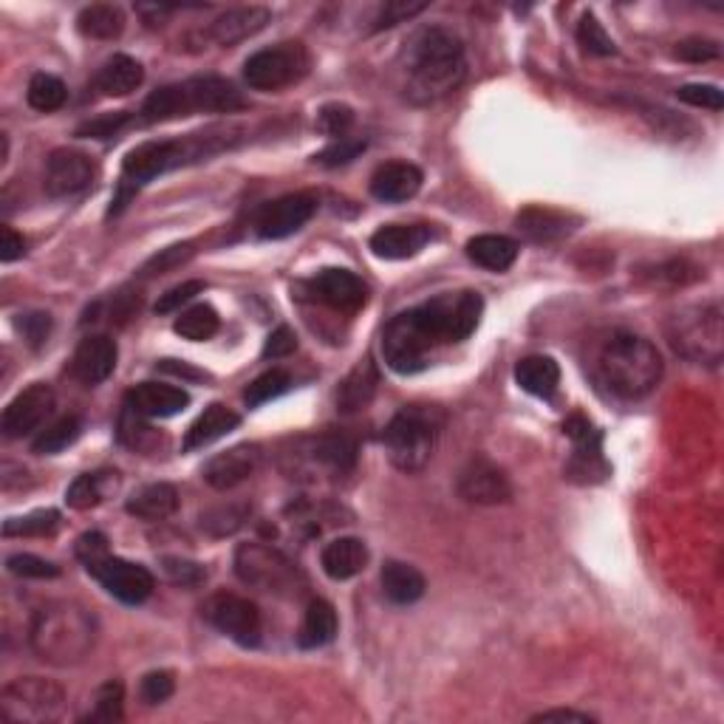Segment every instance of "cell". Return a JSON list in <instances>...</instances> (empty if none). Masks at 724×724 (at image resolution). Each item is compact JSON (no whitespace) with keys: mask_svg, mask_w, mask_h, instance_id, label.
I'll return each instance as SVG.
<instances>
[{"mask_svg":"<svg viewBox=\"0 0 724 724\" xmlns=\"http://www.w3.org/2000/svg\"><path fill=\"white\" fill-rule=\"evenodd\" d=\"M117 343L108 334H91L82 340L71 360V374L86 385H100L117 369Z\"/></svg>","mask_w":724,"mask_h":724,"instance_id":"44dd1931","label":"cell"},{"mask_svg":"<svg viewBox=\"0 0 724 724\" xmlns=\"http://www.w3.org/2000/svg\"><path fill=\"white\" fill-rule=\"evenodd\" d=\"M289 388H292V376H289V371L272 369L247 385L244 400L250 408H258V405H263V402H272L275 396L286 394Z\"/></svg>","mask_w":724,"mask_h":724,"instance_id":"7bdbcfd3","label":"cell"},{"mask_svg":"<svg viewBox=\"0 0 724 724\" xmlns=\"http://www.w3.org/2000/svg\"><path fill=\"white\" fill-rule=\"evenodd\" d=\"M577 43L583 46V51H589L594 57H612L617 51L614 49V40L609 38L603 23L592 12L583 14L581 23H577Z\"/></svg>","mask_w":724,"mask_h":724,"instance_id":"f6af8a7d","label":"cell"},{"mask_svg":"<svg viewBox=\"0 0 724 724\" xmlns=\"http://www.w3.org/2000/svg\"><path fill=\"white\" fill-rule=\"evenodd\" d=\"M181 91H184V105H188L190 113L199 111H215V113H232L244 108V97L224 77H193V80L181 82Z\"/></svg>","mask_w":724,"mask_h":724,"instance_id":"d6986e66","label":"cell"},{"mask_svg":"<svg viewBox=\"0 0 724 724\" xmlns=\"http://www.w3.org/2000/svg\"><path fill=\"white\" fill-rule=\"evenodd\" d=\"M320 566L331 581H351L369 566V546L360 537H334L320 552Z\"/></svg>","mask_w":724,"mask_h":724,"instance_id":"484cf974","label":"cell"},{"mask_svg":"<svg viewBox=\"0 0 724 724\" xmlns=\"http://www.w3.org/2000/svg\"><path fill=\"white\" fill-rule=\"evenodd\" d=\"M97 643V617L74 600H54L34 612L29 645L38 660L69 668L86 660Z\"/></svg>","mask_w":724,"mask_h":724,"instance_id":"7a4b0ae2","label":"cell"},{"mask_svg":"<svg viewBox=\"0 0 724 724\" xmlns=\"http://www.w3.org/2000/svg\"><path fill=\"white\" fill-rule=\"evenodd\" d=\"M354 128V111L349 105H340V102H329V105L320 108L318 113V131L325 133V137L345 139L349 131Z\"/></svg>","mask_w":724,"mask_h":724,"instance_id":"bcb514c9","label":"cell"},{"mask_svg":"<svg viewBox=\"0 0 724 724\" xmlns=\"http://www.w3.org/2000/svg\"><path fill=\"white\" fill-rule=\"evenodd\" d=\"M51 408H54V391H51L46 382H34V385L20 391L7 405L3 419H0L3 433H7L9 439L29 436V433L38 431L46 419H49Z\"/></svg>","mask_w":724,"mask_h":724,"instance_id":"2e32d148","label":"cell"},{"mask_svg":"<svg viewBox=\"0 0 724 724\" xmlns=\"http://www.w3.org/2000/svg\"><path fill=\"white\" fill-rule=\"evenodd\" d=\"M665 338L680 356L700 365H716L724 354V323L718 303L687 306L671 314Z\"/></svg>","mask_w":724,"mask_h":724,"instance_id":"5b68a950","label":"cell"},{"mask_svg":"<svg viewBox=\"0 0 724 724\" xmlns=\"http://www.w3.org/2000/svg\"><path fill=\"white\" fill-rule=\"evenodd\" d=\"M314 294L323 300L325 306L338 309V312H356L369 298V289L354 272L349 269H323L312 281Z\"/></svg>","mask_w":724,"mask_h":724,"instance_id":"7402d4cb","label":"cell"},{"mask_svg":"<svg viewBox=\"0 0 724 724\" xmlns=\"http://www.w3.org/2000/svg\"><path fill=\"white\" fill-rule=\"evenodd\" d=\"M219 148L221 144L213 142V137H195L188 142H144L133 148L122 164V190L117 195V210H122L128 199L157 175L170 173L193 159L210 157Z\"/></svg>","mask_w":724,"mask_h":724,"instance_id":"277c9868","label":"cell"},{"mask_svg":"<svg viewBox=\"0 0 724 724\" xmlns=\"http://www.w3.org/2000/svg\"><path fill=\"white\" fill-rule=\"evenodd\" d=\"M682 102L693 108H707V111H722L724 108V94L718 86H707V82H696V86H682L676 91Z\"/></svg>","mask_w":724,"mask_h":724,"instance_id":"f907efd6","label":"cell"},{"mask_svg":"<svg viewBox=\"0 0 724 724\" xmlns=\"http://www.w3.org/2000/svg\"><path fill=\"white\" fill-rule=\"evenodd\" d=\"M439 422L436 411L428 408H405L396 413L385 428L388 459L402 473H422L428 462L433 459V448H436Z\"/></svg>","mask_w":724,"mask_h":724,"instance_id":"8992f818","label":"cell"},{"mask_svg":"<svg viewBox=\"0 0 724 724\" xmlns=\"http://www.w3.org/2000/svg\"><path fill=\"white\" fill-rule=\"evenodd\" d=\"M376 385H380V371L371 360L356 362L354 369L349 371L343 382L338 388V408L343 413H354L362 411V408L369 405L376 394Z\"/></svg>","mask_w":724,"mask_h":724,"instance_id":"83f0119b","label":"cell"},{"mask_svg":"<svg viewBox=\"0 0 724 724\" xmlns=\"http://www.w3.org/2000/svg\"><path fill=\"white\" fill-rule=\"evenodd\" d=\"M204 292V283L201 281H184L179 283V286H173L170 292H164L162 298L157 300V314H170V312H179L184 303H190V300L195 298V294Z\"/></svg>","mask_w":724,"mask_h":724,"instance_id":"91938a15","label":"cell"},{"mask_svg":"<svg viewBox=\"0 0 724 724\" xmlns=\"http://www.w3.org/2000/svg\"><path fill=\"white\" fill-rule=\"evenodd\" d=\"M309 71V54L303 43H281L275 49L255 51L244 63V80L255 91H281L303 80Z\"/></svg>","mask_w":724,"mask_h":724,"instance_id":"30bf717a","label":"cell"},{"mask_svg":"<svg viewBox=\"0 0 724 724\" xmlns=\"http://www.w3.org/2000/svg\"><path fill=\"white\" fill-rule=\"evenodd\" d=\"M294 349H298V334H294L289 325H281V329L272 331L267 343H263V356H267V360H283V356L292 354Z\"/></svg>","mask_w":724,"mask_h":724,"instance_id":"6125c7cd","label":"cell"},{"mask_svg":"<svg viewBox=\"0 0 724 724\" xmlns=\"http://www.w3.org/2000/svg\"><path fill=\"white\" fill-rule=\"evenodd\" d=\"M362 150H365V139H338L334 144H329L325 150H320L314 162L323 164V168H340V164H349L360 157Z\"/></svg>","mask_w":724,"mask_h":724,"instance_id":"681fc988","label":"cell"},{"mask_svg":"<svg viewBox=\"0 0 724 724\" xmlns=\"http://www.w3.org/2000/svg\"><path fill=\"white\" fill-rule=\"evenodd\" d=\"M88 572L102 583V589H105L108 594H113V597H117L119 603H125V606H139V603H144V600L153 594V586H157L148 569L113 555H108L105 561H100L97 566L88 569Z\"/></svg>","mask_w":724,"mask_h":724,"instance_id":"4fadbf2b","label":"cell"},{"mask_svg":"<svg viewBox=\"0 0 724 724\" xmlns=\"http://www.w3.org/2000/svg\"><path fill=\"white\" fill-rule=\"evenodd\" d=\"M439 345H442V340L433 334L431 323L419 306L396 314L382 331V356H385L388 369L396 374H416V371L428 369V362Z\"/></svg>","mask_w":724,"mask_h":724,"instance_id":"52a82bcc","label":"cell"},{"mask_svg":"<svg viewBox=\"0 0 724 724\" xmlns=\"http://www.w3.org/2000/svg\"><path fill=\"white\" fill-rule=\"evenodd\" d=\"M66 97H69L66 82L57 80L54 74H34L32 82H29V91H26L29 105L40 113H51L57 108H63Z\"/></svg>","mask_w":724,"mask_h":724,"instance_id":"b9f144b4","label":"cell"},{"mask_svg":"<svg viewBox=\"0 0 724 724\" xmlns=\"http://www.w3.org/2000/svg\"><path fill=\"white\" fill-rule=\"evenodd\" d=\"M122 700H125V691L119 682H108L97 691L94 696V713H91V722H119L122 718Z\"/></svg>","mask_w":724,"mask_h":724,"instance_id":"7dc6e473","label":"cell"},{"mask_svg":"<svg viewBox=\"0 0 724 724\" xmlns=\"http://www.w3.org/2000/svg\"><path fill=\"white\" fill-rule=\"evenodd\" d=\"M80 433H82L80 416L69 413V416H60L57 422H51L46 431H40L38 439H34L32 450L38 453V456H54V453H60V450L71 448V444L80 439Z\"/></svg>","mask_w":724,"mask_h":724,"instance_id":"f35d334b","label":"cell"},{"mask_svg":"<svg viewBox=\"0 0 724 724\" xmlns=\"http://www.w3.org/2000/svg\"><path fill=\"white\" fill-rule=\"evenodd\" d=\"M188 117V105H184V91H181V82L175 86H164L159 91L144 100L142 105V122L148 125H157V122H170V119Z\"/></svg>","mask_w":724,"mask_h":724,"instance_id":"8d00e7d4","label":"cell"},{"mask_svg":"<svg viewBox=\"0 0 724 724\" xmlns=\"http://www.w3.org/2000/svg\"><path fill=\"white\" fill-rule=\"evenodd\" d=\"M467 258L490 272H506L519 261V244L506 235H475L467 241Z\"/></svg>","mask_w":724,"mask_h":724,"instance_id":"d6a6232c","label":"cell"},{"mask_svg":"<svg viewBox=\"0 0 724 724\" xmlns=\"http://www.w3.org/2000/svg\"><path fill=\"white\" fill-rule=\"evenodd\" d=\"M18 329L23 331V338L29 340V345H32V349H40V345L46 343V338H49L51 318L43 312H32V314H26V318L20 314Z\"/></svg>","mask_w":724,"mask_h":724,"instance_id":"94428289","label":"cell"},{"mask_svg":"<svg viewBox=\"0 0 724 724\" xmlns=\"http://www.w3.org/2000/svg\"><path fill=\"white\" fill-rule=\"evenodd\" d=\"M338 634V612L329 600H312L306 609V617L298 631L300 648H323Z\"/></svg>","mask_w":724,"mask_h":724,"instance_id":"836d02e7","label":"cell"},{"mask_svg":"<svg viewBox=\"0 0 724 724\" xmlns=\"http://www.w3.org/2000/svg\"><path fill=\"white\" fill-rule=\"evenodd\" d=\"M459 495L470 504L495 506L512 499V484L504 470L487 456H473L459 473Z\"/></svg>","mask_w":724,"mask_h":724,"instance_id":"5bb4252c","label":"cell"},{"mask_svg":"<svg viewBox=\"0 0 724 724\" xmlns=\"http://www.w3.org/2000/svg\"><path fill=\"white\" fill-rule=\"evenodd\" d=\"M193 244H175V247H168V250H162L159 255L150 258L148 263L142 267L144 278L150 275H164V272H170V269L181 267L184 261H190L193 258Z\"/></svg>","mask_w":724,"mask_h":724,"instance_id":"816d5d0a","label":"cell"},{"mask_svg":"<svg viewBox=\"0 0 724 724\" xmlns=\"http://www.w3.org/2000/svg\"><path fill=\"white\" fill-rule=\"evenodd\" d=\"M597 371L603 385L614 396L643 400L660 385L662 356L651 340L631 334V331H614L600 349Z\"/></svg>","mask_w":724,"mask_h":724,"instance_id":"3957f363","label":"cell"},{"mask_svg":"<svg viewBox=\"0 0 724 724\" xmlns=\"http://www.w3.org/2000/svg\"><path fill=\"white\" fill-rule=\"evenodd\" d=\"M190 405V394L164 382H142L128 394V408L144 419H168Z\"/></svg>","mask_w":724,"mask_h":724,"instance_id":"603a6c76","label":"cell"},{"mask_svg":"<svg viewBox=\"0 0 724 724\" xmlns=\"http://www.w3.org/2000/svg\"><path fill=\"white\" fill-rule=\"evenodd\" d=\"M515 382L521 385V391L532 396H552L561 385V369L552 356H524L515 365Z\"/></svg>","mask_w":724,"mask_h":724,"instance_id":"1f68e13d","label":"cell"},{"mask_svg":"<svg viewBox=\"0 0 724 724\" xmlns=\"http://www.w3.org/2000/svg\"><path fill=\"white\" fill-rule=\"evenodd\" d=\"M144 80V69L139 60L128 54H113L97 74V88L105 97H128L133 94Z\"/></svg>","mask_w":724,"mask_h":724,"instance_id":"4dcf8cb0","label":"cell"},{"mask_svg":"<svg viewBox=\"0 0 724 724\" xmlns=\"http://www.w3.org/2000/svg\"><path fill=\"white\" fill-rule=\"evenodd\" d=\"M159 371H168V374H175V376H188V380H201V376H204L201 371L184 365V362L179 365V360H162L159 362Z\"/></svg>","mask_w":724,"mask_h":724,"instance_id":"03108f58","label":"cell"},{"mask_svg":"<svg viewBox=\"0 0 724 724\" xmlns=\"http://www.w3.org/2000/svg\"><path fill=\"white\" fill-rule=\"evenodd\" d=\"M74 552L86 569L97 566V563L111 555V552H108V537L102 535V532H86V535H80Z\"/></svg>","mask_w":724,"mask_h":724,"instance_id":"680465c9","label":"cell"},{"mask_svg":"<svg viewBox=\"0 0 724 724\" xmlns=\"http://www.w3.org/2000/svg\"><path fill=\"white\" fill-rule=\"evenodd\" d=\"M173 691L175 682L170 671H153V674L144 676L142 687H139L144 705H162V702H168L173 696Z\"/></svg>","mask_w":724,"mask_h":724,"instance_id":"11a10c76","label":"cell"},{"mask_svg":"<svg viewBox=\"0 0 724 724\" xmlns=\"http://www.w3.org/2000/svg\"><path fill=\"white\" fill-rule=\"evenodd\" d=\"M718 54H722V49L711 38H687L676 43V57L685 63H711Z\"/></svg>","mask_w":724,"mask_h":724,"instance_id":"6f0895ef","label":"cell"},{"mask_svg":"<svg viewBox=\"0 0 724 724\" xmlns=\"http://www.w3.org/2000/svg\"><path fill=\"white\" fill-rule=\"evenodd\" d=\"M131 122V113L128 111H117V113H105V117H97L86 125L77 128V137H88V139H111L113 133H119L122 128Z\"/></svg>","mask_w":724,"mask_h":724,"instance_id":"db71d44e","label":"cell"},{"mask_svg":"<svg viewBox=\"0 0 724 724\" xmlns=\"http://www.w3.org/2000/svg\"><path fill=\"white\" fill-rule=\"evenodd\" d=\"M238 422H241V416H238L232 408L215 402V405L207 408V411L195 419L193 425H190L188 436H184V450L190 453V450H199V448H207V444L219 442V439H224L227 433L235 431Z\"/></svg>","mask_w":724,"mask_h":724,"instance_id":"f1b7e54d","label":"cell"},{"mask_svg":"<svg viewBox=\"0 0 724 724\" xmlns=\"http://www.w3.org/2000/svg\"><path fill=\"white\" fill-rule=\"evenodd\" d=\"M60 526V512L57 510H38L32 515H23V519H9L3 524V535L14 537V535H51V532Z\"/></svg>","mask_w":724,"mask_h":724,"instance_id":"ee69618b","label":"cell"},{"mask_svg":"<svg viewBox=\"0 0 724 724\" xmlns=\"http://www.w3.org/2000/svg\"><path fill=\"white\" fill-rule=\"evenodd\" d=\"M23 252H26L23 235H18L12 227H3V230H0V261L12 263L18 261V258H23Z\"/></svg>","mask_w":724,"mask_h":724,"instance_id":"be15d7a7","label":"cell"},{"mask_svg":"<svg viewBox=\"0 0 724 724\" xmlns=\"http://www.w3.org/2000/svg\"><path fill=\"white\" fill-rule=\"evenodd\" d=\"M66 711V691L40 676H20L0 691V713L12 724H49Z\"/></svg>","mask_w":724,"mask_h":724,"instance_id":"9c48e42d","label":"cell"},{"mask_svg":"<svg viewBox=\"0 0 724 724\" xmlns=\"http://www.w3.org/2000/svg\"><path fill=\"white\" fill-rule=\"evenodd\" d=\"M77 29L86 38L94 40H117L119 34L125 32V12L113 3H94L86 7L77 18Z\"/></svg>","mask_w":724,"mask_h":724,"instance_id":"d590c367","label":"cell"},{"mask_svg":"<svg viewBox=\"0 0 724 724\" xmlns=\"http://www.w3.org/2000/svg\"><path fill=\"white\" fill-rule=\"evenodd\" d=\"M94 181V162L80 150L60 148L46 159V193L51 199L82 193Z\"/></svg>","mask_w":724,"mask_h":724,"instance_id":"e0dca14e","label":"cell"},{"mask_svg":"<svg viewBox=\"0 0 724 724\" xmlns=\"http://www.w3.org/2000/svg\"><path fill=\"white\" fill-rule=\"evenodd\" d=\"M7 569H9V572H12V575H18V577H32V581H49V577L60 575V566H54V563L46 561V557L29 555V552H23V555H12V557H9Z\"/></svg>","mask_w":724,"mask_h":724,"instance_id":"c3c4849f","label":"cell"},{"mask_svg":"<svg viewBox=\"0 0 724 724\" xmlns=\"http://www.w3.org/2000/svg\"><path fill=\"white\" fill-rule=\"evenodd\" d=\"M175 334L184 340H193V343H204L219 331V314H215L213 306H190L188 312H181L173 323Z\"/></svg>","mask_w":724,"mask_h":724,"instance_id":"ab89813d","label":"cell"},{"mask_svg":"<svg viewBox=\"0 0 724 724\" xmlns=\"http://www.w3.org/2000/svg\"><path fill=\"white\" fill-rule=\"evenodd\" d=\"M204 617L227 634L230 640H235L238 645L244 648H255L261 643V612H258L255 603H250L241 594L219 592L204 603Z\"/></svg>","mask_w":724,"mask_h":724,"instance_id":"7c38bea8","label":"cell"},{"mask_svg":"<svg viewBox=\"0 0 724 724\" xmlns=\"http://www.w3.org/2000/svg\"><path fill=\"white\" fill-rule=\"evenodd\" d=\"M515 224H519V230L524 232V235H530L532 241H552V238H561L572 230L566 215L555 213V210H541V207L524 210Z\"/></svg>","mask_w":724,"mask_h":724,"instance_id":"74e56055","label":"cell"},{"mask_svg":"<svg viewBox=\"0 0 724 724\" xmlns=\"http://www.w3.org/2000/svg\"><path fill=\"white\" fill-rule=\"evenodd\" d=\"M422 188V170L411 162H385L371 175V195L385 204L413 199Z\"/></svg>","mask_w":724,"mask_h":724,"instance_id":"d4e9b609","label":"cell"},{"mask_svg":"<svg viewBox=\"0 0 724 724\" xmlns=\"http://www.w3.org/2000/svg\"><path fill=\"white\" fill-rule=\"evenodd\" d=\"M422 314L431 320V329L436 331V338L444 343H462L479 325L481 312H484V300L479 292H448L439 298L422 303Z\"/></svg>","mask_w":724,"mask_h":724,"instance_id":"8fae6325","label":"cell"},{"mask_svg":"<svg viewBox=\"0 0 724 724\" xmlns=\"http://www.w3.org/2000/svg\"><path fill=\"white\" fill-rule=\"evenodd\" d=\"M425 575H422L416 566H411V563L388 561L385 566H382V592H385V597L391 600V603H396V606H411V603H416V600L425 594Z\"/></svg>","mask_w":724,"mask_h":724,"instance_id":"4316f807","label":"cell"},{"mask_svg":"<svg viewBox=\"0 0 724 724\" xmlns=\"http://www.w3.org/2000/svg\"><path fill=\"white\" fill-rule=\"evenodd\" d=\"M318 213V195L314 193H292L278 201H269L258 215V235L267 241L289 238L309 224Z\"/></svg>","mask_w":724,"mask_h":724,"instance_id":"9a60e30c","label":"cell"},{"mask_svg":"<svg viewBox=\"0 0 724 724\" xmlns=\"http://www.w3.org/2000/svg\"><path fill=\"white\" fill-rule=\"evenodd\" d=\"M431 241V230L425 224H388L371 235V250L385 261H405L419 255Z\"/></svg>","mask_w":724,"mask_h":724,"instance_id":"cb8c5ba5","label":"cell"},{"mask_svg":"<svg viewBox=\"0 0 724 724\" xmlns=\"http://www.w3.org/2000/svg\"><path fill=\"white\" fill-rule=\"evenodd\" d=\"M125 506L131 515H137L142 521H164L179 510V490L173 484H168V481L148 484V487L137 490Z\"/></svg>","mask_w":724,"mask_h":724,"instance_id":"f546056e","label":"cell"},{"mask_svg":"<svg viewBox=\"0 0 724 724\" xmlns=\"http://www.w3.org/2000/svg\"><path fill=\"white\" fill-rule=\"evenodd\" d=\"M108 479L111 473H82L71 481V487L66 490V504L71 510H91L100 504L108 493Z\"/></svg>","mask_w":724,"mask_h":724,"instance_id":"60d3db41","label":"cell"},{"mask_svg":"<svg viewBox=\"0 0 724 724\" xmlns=\"http://www.w3.org/2000/svg\"><path fill=\"white\" fill-rule=\"evenodd\" d=\"M258 467H261V448L258 444H238V448H230L210 459L201 470V479L213 490H232L238 484H244L247 479H252Z\"/></svg>","mask_w":724,"mask_h":724,"instance_id":"ac0fdd59","label":"cell"},{"mask_svg":"<svg viewBox=\"0 0 724 724\" xmlns=\"http://www.w3.org/2000/svg\"><path fill=\"white\" fill-rule=\"evenodd\" d=\"M312 453L320 464H325L334 473H351L356 464V442L354 436L343 431H331L314 439Z\"/></svg>","mask_w":724,"mask_h":724,"instance_id":"e575fe53","label":"cell"},{"mask_svg":"<svg viewBox=\"0 0 724 724\" xmlns=\"http://www.w3.org/2000/svg\"><path fill=\"white\" fill-rule=\"evenodd\" d=\"M405 94L416 105L444 100L462 86L467 74L462 40L442 26H428L411 38L405 49Z\"/></svg>","mask_w":724,"mask_h":724,"instance_id":"6da1fadb","label":"cell"},{"mask_svg":"<svg viewBox=\"0 0 724 724\" xmlns=\"http://www.w3.org/2000/svg\"><path fill=\"white\" fill-rule=\"evenodd\" d=\"M530 722H581V724H589L594 722V716H589V713H581V711H541L535 713V716L530 718Z\"/></svg>","mask_w":724,"mask_h":724,"instance_id":"e7e4bbea","label":"cell"},{"mask_svg":"<svg viewBox=\"0 0 724 724\" xmlns=\"http://www.w3.org/2000/svg\"><path fill=\"white\" fill-rule=\"evenodd\" d=\"M162 569L170 581L181 583V586H199V583H204L207 577V569L201 566V563L181 561V557H164Z\"/></svg>","mask_w":724,"mask_h":724,"instance_id":"9f6ffc18","label":"cell"},{"mask_svg":"<svg viewBox=\"0 0 724 724\" xmlns=\"http://www.w3.org/2000/svg\"><path fill=\"white\" fill-rule=\"evenodd\" d=\"M428 9V3H413V0H391V3H385L380 12V18H376L374 29L376 32H382V29H394L396 23H405V20L416 18V14H422Z\"/></svg>","mask_w":724,"mask_h":724,"instance_id":"f5cc1de1","label":"cell"},{"mask_svg":"<svg viewBox=\"0 0 724 724\" xmlns=\"http://www.w3.org/2000/svg\"><path fill=\"white\" fill-rule=\"evenodd\" d=\"M235 575L252 589L278 594V597H298L306 589V577L298 563L289 561L281 550L267 543H241L235 550Z\"/></svg>","mask_w":724,"mask_h":724,"instance_id":"ba28073f","label":"cell"},{"mask_svg":"<svg viewBox=\"0 0 724 724\" xmlns=\"http://www.w3.org/2000/svg\"><path fill=\"white\" fill-rule=\"evenodd\" d=\"M272 20V12L263 7H238V9H227L224 14L213 20V23L207 26V38L213 40V43L230 46L244 43V40L255 38L258 32L267 29V23Z\"/></svg>","mask_w":724,"mask_h":724,"instance_id":"ffe728a7","label":"cell"}]
</instances>
